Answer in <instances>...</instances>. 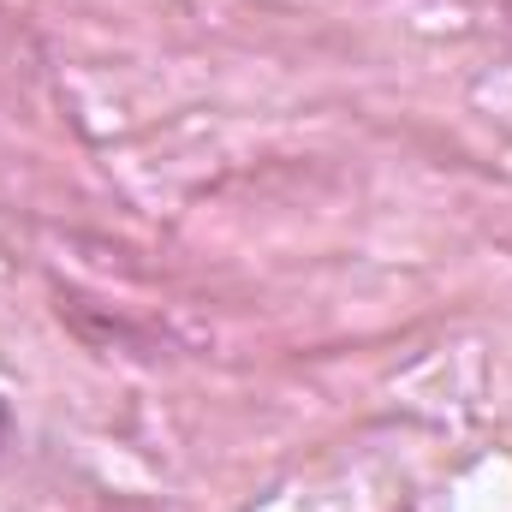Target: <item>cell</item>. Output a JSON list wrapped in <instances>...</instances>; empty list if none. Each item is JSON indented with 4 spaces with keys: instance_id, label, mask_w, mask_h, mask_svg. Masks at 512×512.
Segmentation results:
<instances>
[{
    "instance_id": "1",
    "label": "cell",
    "mask_w": 512,
    "mask_h": 512,
    "mask_svg": "<svg viewBox=\"0 0 512 512\" xmlns=\"http://www.w3.org/2000/svg\"><path fill=\"white\" fill-rule=\"evenodd\" d=\"M12 429H18V417H12V399L0 393V453L12 447Z\"/></svg>"
}]
</instances>
